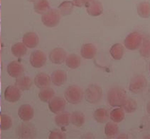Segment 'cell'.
<instances>
[{"instance_id": "6da1fadb", "label": "cell", "mask_w": 150, "mask_h": 139, "mask_svg": "<svg viewBox=\"0 0 150 139\" xmlns=\"http://www.w3.org/2000/svg\"><path fill=\"white\" fill-rule=\"evenodd\" d=\"M127 100L126 91L122 88L118 87L111 88L108 93V102L110 105L113 107L123 106Z\"/></svg>"}, {"instance_id": "7a4b0ae2", "label": "cell", "mask_w": 150, "mask_h": 139, "mask_svg": "<svg viewBox=\"0 0 150 139\" xmlns=\"http://www.w3.org/2000/svg\"><path fill=\"white\" fill-rule=\"evenodd\" d=\"M64 97L70 104L77 105L82 100L83 97V91L78 86H71L67 87L65 91Z\"/></svg>"}, {"instance_id": "3957f363", "label": "cell", "mask_w": 150, "mask_h": 139, "mask_svg": "<svg viewBox=\"0 0 150 139\" xmlns=\"http://www.w3.org/2000/svg\"><path fill=\"white\" fill-rule=\"evenodd\" d=\"M61 14L56 9H50L42 15L41 20L43 24L47 27H55L60 22Z\"/></svg>"}, {"instance_id": "277c9868", "label": "cell", "mask_w": 150, "mask_h": 139, "mask_svg": "<svg viewBox=\"0 0 150 139\" xmlns=\"http://www.w3.org/2000/svg\"><path fill=\"white\" fill-rule=\"evenodd\" d=\"M103 96V91L100 87L95 84L90 85L85 92V98L88 103L95 104L99 103Z\"/></svg>"}, {"instance_id": "5b68a950", "label": "cell", "mask_w": 150, "mask_h": 139, "mask_svg": "<svg viewBox=\"0 0 150 139\" xmlns=\"http://www.w3.org/2000/svg\"><path fill=\"white\" fill-rule=\"evenodd\" d=\"M143 37L140 33L133 32L129 34L124 41L125 48L129 50H135L140 48Z\"/></svg>"}, {"instance_id": "8992f818", "label": "cell", "mask_w": 150, "mask_h": 139, "mask_svg": "<svg viewBox=\"0 0 150 139\" xmlns=\"http://www.w3.org/2000/svg\"><path fill=\"white\" fill-rule=\"evenodd\" d=\"M147 86V80L142 75H137L132 79L129 89L131 92L138 93L143 91Z\"/></svg>"}, {"instance_id": "52a82bcc", "label": "cell", "mask_w": 150, "mask_h": 139, "mask_svg": "<svg viewBox=\"0 0 150 139\" xmlns=\"http://www.w3.org/2000/svg\"><path fill=\"white\" fill-rule=\"evenodd\" d=\"M47 58L44 52L39 50L34 51L30 54V62L35 68H41L46 63Z\"/></svg>"}, {"instance_id": "ba28073f", "label": "cell", "mask_w": 150, "mask_h": 139, "mask_svg": "<svg viewBox=\"0 0 150 139\" xmlns=\"http://www.w3.org/2000/svg\"><path fill=\"white\" fill-rule=\"evenodd\" d=\"M49 58L52 63L60 65L65 61L67 53L64 49L61 48L53 49L49 55Z\"/></svg>"}, {"instance_id": "9c48e42d", "label": "cell", "mask_w": 150, "mask_h": 139, "mask_svg": "<svg viewBox=\"0 0 150 139\" xmlns=\"http://www.w3.org/2000/svg\"><path fill=\"white\" fill-rule=\"evenodd\" d=\"M48 103L50 110L56 114L62 112L65 107V100L61 97H54Z\"/></svg>"}, {"instance_id": "30bf717a", "label": "cell", "mask_w": 150, "mask_h": 139, "mask_svg": "<svg viewBox=\"0 0 150 139\" xmlns=\"http://www.w3.org/2000/svg\"><path fill=\"white\" fill-rule=\"evenodd\" d=\"M21 94L20 90L14 86H9L6 88L4 93V97L5 99L9 102H16L19 100L21 98Z\"/></svg>"}, {"instance_id": "8fae6325", "label": "cell", "mask_w": 150, "mask_h": 139, "mask_svg": "<svg viewBox=\"0 0 150 139\" xmlns=\"http://www.w3.org/2000/svg\"><path fill=\"white\" fill-rule=\"evenodd\" d=\"M7 71L10 77L13 78H18L21 77L23 73L24 68L20 62L14 61L8 64Z\"/></svg>"}, {"instance_id": "7c38bea8", "label": "cell", "mask_w": 150, "mask_h": 139, "mask_svg": "<svg viewBox=\"0 0 150 139\" xmlns=\"http://www.w3.org/2000/svg\"><path fill=\"white\" fill-rule=\"evenodd\" d=\"M18 114L22 120L28 121L32 119L34 117V109L30 105L28 104L22 105L19 108Z\"/></svg>"}, {"instance_id": "4fadbf2b", "label": "cell", "mask_w": 150, "mask_h": 139, "mask_svg": "<svg viewBox=\"0 0 150 139\" xmlns=\"http://www.w3.org/2000/svg\"><path fill=\"white\" fill-rule=\"evenodd\" d=\"M39 41V37L35 32H28L23 37V43L27 48L30 49L34 48L36 47Z\"/></svg>"}, {"instance_id": "5bb4252c", "label": "cell", "mask_w": 150, "mask_h": 139, "mask_svg": "<svg viewBox=\"0 0 150 139\" xmlns=\"http://www.w3.org/2000/svg\"><path fill=\"white\" fill-rule=\"evenodd\" d=\"M102 4L97 0H93L86 6V11L89 15L93 17L100 16L103 13Z\"/></svg>"}, {"instance_id": "9a60e30c", "label": "cell", "mask_w": 150, "mask_h": 139, "mask_svg": "<svg viewBox=\"0 0 150 139\" xmlns=\"http://www.w3.org/2000/svg\"><path fill=\"white\" fill-rule=\"evenodd\" d=\"M97 53L96 47L91 43L84 44L81 49V55L86 59H93Z\"/></svg>"}, {"instance_id": "2e32d148", "label": "cell", "mask_w": 150, "mask_h": 139, "mask_svg": "<svg viewBox=\"0 0 150 139\" xmlns=\"http://www.w3.org/2000/svg\"><path fill=\"white\" fill-rule=\"evenodd\" d=\"M51 79L48 74L45 73H40L35 77L34 82L38 88L44 89L49 87L50 84Z\"/></svg>"}, {"instance_id": "e0dca14e", "label": "cell", "mask_w": 150, "mask_h": 139, "mask_svg": "<svg viewBox=\"0 0 150 139\" xmlns=\"http://www.w3.org/2000/svg\"><path fill=\"white\" fill-rule=\"evenodd\" d=\"M67 79L66 73L62 70H57L51 75V80L56 86H61L64 84Z\"/></svg>"}, {"instance_id": "ac0fdd59", "label": "cell", "mask_w": 150, "mask_h": 139, "mask_svg": "<svg viewBox=\"0 0 150 139\" xmlns=\"http://www.w3.org/2000/svg\"><path fill=\"white\" fill-rule=\"evenodd\" d=\"M16 86L22 91H28L32 85V81L30 77L22 76L17 78L15 83Z\"/></svg>"}, {"instance_id": "d6986e66", "label": "cell", "mask_w": 150, "mask_h": 139, "mask_svg": "<svg viewBox=\"0 0 150 139\" xmlns=\"http://www.w3.org/2000/svg\"><path fill=\"white\" fill-rule=\"evenodd\" d=\"M34 8L37 13L42 15L50 9V3L47 0H37L34 2Z\"/></svg>"}, {"instance_id": "ffe728a7", "label": "cell", "mask_w": 150, "mask_h": 139, "mask_svg": "<svg viewBox=\"0 0 150 139\" xmlns=\"http://www.w3.org/2000/svg\"><path fill=\"white\" fill-rule=\"evenodd\" d=\"M57 126L61 127L68 126L71 121V115L67 112H63L58 114L55 118Z\"/></svg>"}, {"instance_id": "44dd1931", "label": "cell", "mask_w": 150, "mask_h": 139, "mask_svg": "<svg viewBox=\"0 0 150 139\" xmlns=\"http://www.w3.org/2000/svg\"><path fill=\"white\" fill-rule=\"evenodd\" d=\"M139 49V53L143 57L148 58L150 57V36L143 37L142 44Z\"/></svg>"}, {"instance_id": "7402d4cb", "label": "cell", "mask_w": 150, "mask_h": 139, "mask_svg": "<svg viewBox=\"0 0 150 139\" xmlns=\"http://www.w3.org/2000/svg\"><path fill=\"white\" fill-rule=\"evenodd\" d=\"M124 48L121 44L117 43L111 47L110 51V55L116 60H120L124 54Z\"/></svg>"}, {"instance_id": "603a6c76", "label": "cell", "mask_w": 150, "mask_h": 139, "mask_svg": "<svg viewBox=\"0 0 150 139\" xmlns=\"http://www.w3.org/2000/svg\"><path fill=\"white\" fill-rule=\"evenodd\" d=\"M66 65L67 67L72 69H76L80 66L81 59L78 55L72 54L67 57Z\"/></svg>"}, {"instance_id": "cb8c5ba5", "label": "cell", "mask_w": 150, "mask_h": 139, "mask_svg": "<svg viewBox=\"0 0 150 139\" xmlns=\"http://www.w3.org/2000/svg\"><path fill=\"white\" fill-rule=\"evenodd\" d=\"M27 48L23 43L18 42L12 46L11 51L13 55L16 57H22L27 53Z\"/></svg>"}, {"instance_id": "d4e9b609", "label": "cell", "mask_w": 150, "mask_h": 139, "mask_svg": "<svg viewBox=\"0 0 150 139\" xmlns=\"http://www.w3.org/2000/svg\"><path fill=\"white\" fill-rule=\"evenodd\" d=\"M138 15L142 18L150 17V4L147 2H142L139 3L137 7Z\"/></svg>"}, {"instance_id": "484cf974", "label": "cell", "mask_w": 150, "mask_h": 139, "mask_svg": "<svg viewBox=\"0 0 150 139\" xmlns=\"http://www.w3.org/2000/svg\"><path fill=\"white\" fill-rule=\"evenodd\" d=\"M74 6L72 1H64L59 6L58 10L61 15L67 16L71 14Z\"/></svg>"}, {"instance_id": "4316f807", "label": "cell", "mask_w": 150, "mask_h": 139, "mask_svg": "<svg viewBox=\"0 0 150 139\" xmlns=\"http://www.w3.org/2000/svg\"><path fill=\"white\" fill-rule=\"evenodd\" d=\"M55 95V91L51 88L42 89L38 94V97L41 101L44 102H49Z\"/></svg>"}, {"instance_id": "83f0119b", "label": "cell", "mask_w": 150, "mask_h": 139, "mask_svg": "<svg viewBox=\"0 0 150 139\" xmlns=\"http://www.w3.org/2000/svg\"><path fill=\"white\" fill-rule=\"evenodd\" d=\"M71 121L73 125L76 127L81 126L85 123V116L80 112H74L71 116Z\"/></svg>"}, {"instance_id": "f1b7e54d", "label": "cell", "mask_w": 150, "mask_h": 139, "mask_svg": "<svg viewBox=\"0 0 150 139\" xmlns=\"http://www.w3.org/2000/svg\"><path fill=\"white\" fill-rule=\"evenodd\" d=\"M93 117L97 122L100 123L106 122L109 118L108 111L104 108H99L96 110L93 114Z\"/></svg>"}, {"instance_id": "f546056e", "label": "cell", "mask_w": 150, "mask_h": 139, "mask_svg": "<svg viewBox=\"0 0 150 139\" xmlns=\"http://www.w3.org/2000/svg\"><path fill=\"white\" fill-rule=\"evenodd\" d=\"M110 117L111 120L115 123H119L124 119V111L121 108H115L110 112Z\"/></svg>"}, {"instance_id": "4dcf8cb0", "label": "cell", "mask_w": 150, "mask_h": 139, "mask_svg": "<svg viewBox=\"0 0 150 139\" xmlns=\"http://www.w3.org/2000/svg\"><path fill=\"white\" fill-rule=\"evenodd\" d=\"M104 132L108 137L110 138L115 137L118 133V126L115 122H108L105 126Z\"/></svg>"}, {"instance_id": "1f68e13d", "label": "cell", "mask_w": 150, "mask_h": 139, "mask_svg": "<svg viewBox=\"0 0 150 139\" xmlns=\"http://www.w3.org/2000/svg\"><path fill=\"white\" fill-rule=\"evenodd\" d=\"M13 125L12 119L8 115L1 114V129L2 130H7L10 128Z\"/></svg>"}, {"instance_id": "d6a6232c", "label": "cell", "mask_w": 150, "mask_h": 139, "mask_svg": "<svg viewBox=\"0 0 150 139\" xmlns=\"http://www.w3.org/2000/svg\"><path fill=\"white\" fill-rule=\"evenodd\" d=\"M137 102L132 99H127L123 107L125 111L128 113H131L135 112L137 109Z\"/></svg>"}, {"instance_id": "836d02e7", "label": "cell", "mask_w": 150, "mask_h": 139, "mask_svg": "<svg viewBox=\"0 0 150 139\" xmlns=\"http://www.w3.org/2000/svg\"><path fill=\"white\" fill-rule=\"evenodd\" d=\"M49 139H65L66 138L65 134L59 129L52 130L50 135Z\"/></svg>"}, {"instance_id": "e575fe53", "label": "cell", "mask_w": 150, "mask_h": 139, "mask_svg": "<svg viewBox=\"0 0 150 139\" xmlns=\"http://www.w3.org/2000/svg\"><path fill=\"white\" fill-rule=\"evenodd\" d=\"M93 0H73L74 6L82 7L88 6Z\"/></svg>"}, {"instance_id": "d590c367", "label": "cell", "mask_w": 150, "mask_h": 139, "mask_svg": "<svg viewBox=\"0 0 150 139\" xmlns=\"http://www.w3.org/2000/svg\"><path fill=\"white\" fill-rule=\"evenodd\" d=\"M146 110L148 113L150 115V101L148 102L146 106Z\"/></svg>"}, {"instance_id": "8d00e7d4", "label": "cell", "mask_w": 150, "mask_h": 139, "mask_svg": "<svg viewBox=\"0 0 150 139\" xmlns=\"http://www.w3.org/2000/svg\"><path fill=\"white\" fill-rule=\"evenodd\" d=\"M28 1L30 2H35L37 0H28Z\"/></svg>"}, {"instance_id": "74e56055", "label": "cell", "mask_w": 150, "mask_h": 139, "mask_svg": "<svg viewBox=\"0 0 150 139\" xmlns=\"http://www.w3.org/2000/svg\"></svg>"}]
</instances>
